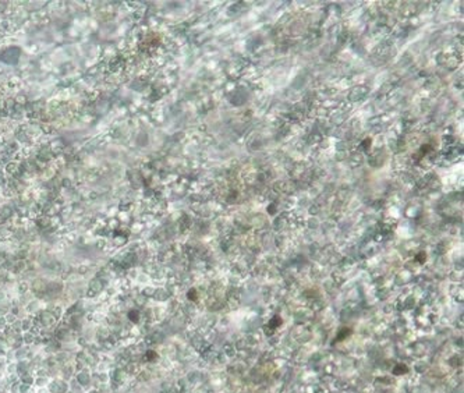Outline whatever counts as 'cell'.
<instances>
[{"mask_svg": "<svg viewBox=\"0 0 464 393\" xmlns=\"http://www.w3.org/2000/svg\"><path fill=\"white\" fill-rule=\"evenodd\" d=\"M130 318L132 319V321H137V319H138V312H136V311H131Z\"/></svg>", "mask_w": 464, "mask_h": 393, "instance_id": "1", "label": "cell"}]
</instances>
